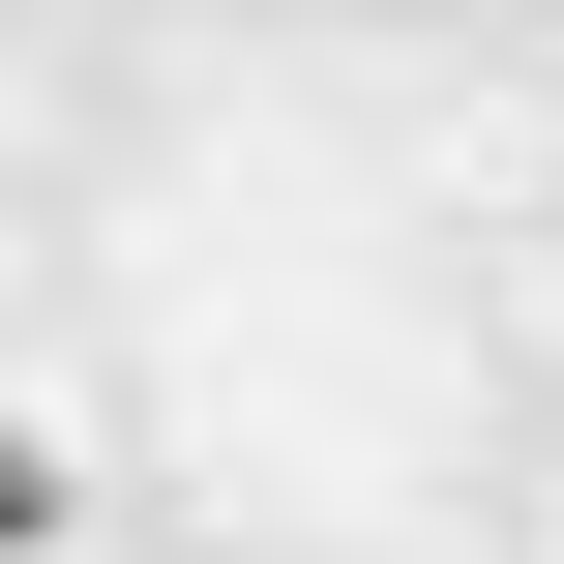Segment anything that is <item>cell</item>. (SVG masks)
<instances>
[{"label":"cell","instance_id":"6da1fadb","mask_svg":"<svg viewBox=\"0 0 564 564\" xmlns=\"http://www.w3.org/2000/svg\"><path fill=\"white\" fill-rule=\"evenodd\" d=\"M149 506H178V476H149V416H119L89 357H0V564H119Z\"/></svg>","mask_w":564,"mask_h":564},{"label":"cell","instance_id":"7a4b0ae2","mask_svg":"<svg viewBox=\"0 0 564 564\" xmlns=\"http://www.w3.org/2000/svg\"><path fill=\"white\" fill-rule=\"evenodd\" d=\"M59 119H89V89H59V59H30V30H0V178H30V149H59Z\"/></svg>","mask_w":564,"mask_h":564},{"label":"cell","instance_id":"3957f363","mask_svg":"<svg viewBox=\"0 0 564 564\" xmlns=\"http://www.w3.org/2000/svg\"><path fill=\"white\" fill-rule=\"evenodd\" d=\"M119 564H238V535H208V506H149V535H119Z\"/></svg>","mask_w":564,"mask_h":564},{"label":"cell","instance_id":"277c9868","mask_svg":"<svg viewBox=\"0 0 564 564\" xmlns=\"http://www.w3.org/2000/svg\"><path fill=\"white\" fill-rule=\"evenodd\" d=\"M535 535H564V446H535Z\"/></svg>","mask_w":564,"mask_h":564},{"label":"cell","instance_id":"5b68a950","mask_svg":"<svg viewBox=\"0 0 564 564\" xmlns=\"http://www.w3.org/2000/svg\"><path fill=\"white\" fill-rule=\"evenodd\" d=\"M535 297H564V208H535Z\"/></svg>","mask_w":564,"mask_h":564}]
</instances>
